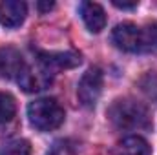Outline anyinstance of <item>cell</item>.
Masks as SVG:
<instances>
[{
	"mask_svg": "<svg viewBox=\"0 0 157 155\" xmlns=\"http://www.w3.org/2000/svg\"><path fill=\"white\" fill-rule=\"evenodd\" d=\"M108 119L119 130H143L150 126L146 106L132 99L115 100L108 110Z\"/></svg>",
	"mask_w": 157,
	"mask_h": 155,
	"instance_id": "cell-1",
	"label": "cell"
},
{
	"mask_svg": "<svg viewBox=\"0 0 157 155\" xmlns=\"http://www.w3.org/2000/svg\"><path fill=\"white\" fill-rule=\"evenodd\" d=\"M28 119L33 128L40 131H51L64 122V110L55 99L44 97L28 106Z\"/></svg>",
	"mask_w": 157,
	"mask_h": 155,
	"instance_id": "cell-2",
	"label": "cell"
},
{
	"mask_svg": "<svg viewBox=\"0 0 157 155\" xmlns=\"http://www.w3.org/2000/svg\"><path fill=\"white\" fill-rule=\"evenodd\" d=\"M102 82H104V77H102V71L99 68H90L82 75L77 88L78 100H80L82 106L91 108V106L97 104V100L102 93Z\"/></svg>",
	"mask_w": 157,
	"mask_h": 155,
	"instance_id": "cell-3",
	"label": "cell"
},
{
	"mask_svg": "<svg viewBox=\"0 0 157 155\" xmlns=\"http://www.w3.org/2000/svg\"><path fill=\"white\" fill-rule=\"evenodd\" d=\"M51 78H53V71H49L46 66H42L40 62L33 64V66H28L24 68V71L20 73V77L17 78L20 88L28 93H37L46 89L49 84H51Z\"/></svg>",
	"mask_w": 157,
	"mask_h": 155,
	"instance_id": "cell-4",
	"label": "cell"
},
{
	"mask_svg": "<svg viewBox=\"0 0 157 155\" xmlns=\"http://www.w3.org/2000/svg\"><path fill=\"white\" fill-rule=\"evenodd\" d=\"M112 42L128 53H141V28L133 22L117 24L112 31Z\"/></svg>",
	"mask_w": 157,
	"mask_h": 155,
	"instance_id": "cell-5",
	"label": "cell"
},
{
	"mask_svg": "<svg viewBox=\"0 0 157 155\" xmlns=\"http://www.w3.org/2000/svg\"><path fill=\"white\" fill-rule=\"evenodd\" d=\"M37 62L46 66L49 71H55V70L75 68L82 62V59L77 51H39Z\"/></svg>",
	"mask_w": 157,
	"mask_h": 155,
	"instance_id": "cell-6",
	"label": "cell"
},
{
	"mask_svg": "<svg viewBox=\"0 0 157 155\" xmlns=\"http://www.w3.org/2000/svg\"><path fill=\"white\" fill-rule=\"evenodd\" d=\"M26 68V60L13 46L0 47V78H18Z\"/></svg>",
	"mask_w": 157,
	"mask_h": 155,
	"instance_id": "cell-7",
	"label": "cell"
},
{
	"mask_svg": "<svg viewBox=\"0 0 157 155\" xmlns=\"http://www.w3.org/2000/svg\"><path fill=\"white\" fill-rule=\"evenodd\" d=\"M28 15V6L20 0L0 2V24L6 28H18Z\"/></svg>",
	"mask_w": 157,
	"mask_h": 155,
	"instance_id": "cell-8",
	"label": "cell"
},
{
	"mask_svg": "<svg viewBox=\"0 0 157 155\" xmlns=\"http://www.w3.org/2000/svg\"><path fill=\"white\" fill-rule=\"evenodd\" d=\"M80 17L91 33H99L106 26V13H104L102 6L97 2H82L80 4Z\"/></svg>",
	"mask_w": 157,
	"mask_h": 155,
	"instance_id": "cell-9",
	"label": "cell"
},
{
	"mask_svg": "<svg viewBox=\"0 0 157 155\" xmlns=\"http://www.w3.org/2000/svg\"><path fill=\"white\" fill-rule=\"evenodd\" d=\"M150 144L137 135H130L124 137L122 141H119L113 146L112 155H150Z\"/></svg>",
	"mask_w": 157,
	"mask_h": 155,
	"instance_id": "cell-10",
	"label": "cell"
},
{
	"mask_svg": "<svg viewBox=\"0 0 157 155\" xmlns=\"http://www.w3.org/2000/svg\"><path fill=\"white\" fill-rule=\"evenodd\" d=\"M141 53L157 55V22H148L141 28Z\"/></svg>",
	"mask_w": 157,
	"mask_h": 155,
	"instance_id": "cell-11",
	"label": "cell"
},
{
	"mask_svg": "<svg viewBox=\"0 0 157 155\" xmlns=\"http://www.w3.org/2000/svg\"><path fill=\"white\" fill-rule=\"evenodd\" d=\"M17 113V102L9 93H0V126L13 120Z\"/></svg>",
	"mask_w": 157,
	"mask_h": 155,
	"instance_id": "cell-12",
	"label": "cell"
},
{
	"mask_svg": "<svg viewBox=\"0 0 157 155\" xmlns=\"http://www.w3.org/2000/svg\"><path fill=\"white\" fill-rule=\"evenodd\" d=\"M0 155H31V146L26 139H13L0 146Z\"/></svg>",
	"mask_w": 157,
	"mask_h": 155,
	"instance_id": "cell-13",
	"label": "cell"
},
{
	"mask_svg": "<svg viewBox=\"0 0 157 155\" xmlns=\"http://www.w3.org/2000/svg\"><path fill=\"white\" fill-rule=\"evenodd\" d=\"M141 88H143V91H144L148 97H152L154 100H157V75L155 73L144 75L143 80H141Z\"/></svg>",
	"mask_w": 157,
	"mask_h": 155,
	"instance_id": "cell-14",
	"label": "cell"
},
{
	"mask_svg": "<svg viewBox=\"0 0 157 155\" xmlns=\"http://www.w3.org/2000/svg\"><path fill=\"white\" fill-rule=\"evenodd\" d=\"M112 4L119 7V9H133V7H137V2L133 0V2H121V0H112Z\"/></svg>",
	"mask_w": 157,
	"mask_h": 155,
	"instance_id": "cell-15",
	"label": "cell"
},
{
	"mask_svg": "<svg viewBox=\"0 0 157 155\" xmlns=\"http://www.w3.org/2000/svg\"><path fill=\"white\" fill-rule=\"evenodd\" d=\"M53 6H55L53 2H39V4H37V7H39L42 13H44V11H49V9H51Z\"/></svg>",
	"mask_w": 157,
	"mask_h": 155,
	"instance_id": "cell-16",
	"label": "cell"
},
{
	"mask_svg": "<svg viewBox=\"0 0 157 155\" xmlns=\"http://www.w3.org/2000/svg\"><path fill=\"white\" fill-rule=\"evenodd\" d=\"M51 155H57V153H51Z\"/></svg>",
	"mask_w": 157,
	"mask_h": 155,
	"instance_id": "cell-17",
	"label": "cell"
}]
</instances>
